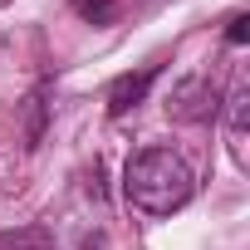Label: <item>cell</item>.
I'll return each instance as SVG.
<instances>
[{
  "instance_id": "obj_1",
  "label": "cell",
  "mask_w": 250,
  "mask_h": 250,
  "mask_svg": "<svg viewBox=\"0 0 250 250\" xmlns=\"http://www.w3.org/2000/svg\"><path fill=\"white\" fill-rule=\"evenodd\" d=\"M196 182L191 167L172 152V147H143L128 157V172H123V196H128L138 211L147 216H172L191 201Z\"/></svg>"
},
{
  "instance_id": "obj_2",
  "label": "cell",
  "mask_w": 250,
  "mask_h": 250,
  "mask_svg": "<svg viewBox=\"0 0 250 250\" xmlns=\"http://www.w3.org/2000/svg\"><path fill=\"white\" fill-rule=\"evenodd\" d=\"M167 113H172L177 123H206V118L216 113V88H211V79H206V74L182 79V83L172 88V98H167Z\"/></svg>"
},
{
  "instance_id": "obj_3",
  "label": "cell",
  "mask_w": 250,
  "mask_h": 250,
  "mask_svg": "<svg viewBox=\"0 0 250 250\" xmlns=\"http://www.w3.org/2000/svg\"><path fill=\"white\" fill-rule=\"evenodd\" d=\"M157 79H162V64H147V69H138V74H123V79L108 88V118H123L128 108H138Z\"/></svg>"
},
{
  "instance_id": "obj_4",
  "label": "cell",
  "mask_w": 250,
  "mask_h": 250,
  "mask_svg": "<svg viewBox=\"0 0 250 250\" xmlns=\"http://www.w3.org/2000/svg\"><path fill=\"white\" fill-rule=\"evenodd\" d=\"M74 10H79L83 20H93V25H108V20L118 15V5H113V0H74Z\"/></svg>"
},
{
  "instance_id": "obj_5",
  "label": "cell",
  "mask_w": 250,
  "mask_h": 250,
  "mask_svg": "<svg viewBox=\"0 0 250 250\" xmlns=\"http://www.w3.org/2000/svg\"><path fill=\"white\" fill-rule=\"evenodd\" d=\"M230 128H235V133H245V83H235V88H230Z\"/></svg>"
},
{
  "instance_id": "obj_6",
  "label": "cell",
  "mask_w": 250,
  "mask_h": 250,
  "mask_svg": "<svg viewBox=\"0 0 250 250\" xmlns=\"http://www.w3.org/2000/svg\"><path fill=\"white\" fill-rule=\"evenodd\" d=\"M245 35H250V20H245V15H235V20H230V30H226V40H230V44H245Z\"/></svg>"
}]
</instances>
